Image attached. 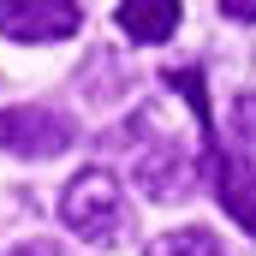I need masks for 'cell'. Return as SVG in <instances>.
I'll return each instance as SVG.
<instances>
[{"label":"cell","instance_id":"6da1fadb","mask_svg":"<svg viewBox=\"0 0 256 256\" xmlns=\"http://www.w3.org/2000/svg\"><path fill=\"white\" fill-rule=\"evenodd\" d=\"M126 161H131V179L143 185V191L155 196V202H167V196H185V179H191V161H185V143L173 137V131H161L155 120V108H143L126 131Z\"/></svg>","mask_w":256,"mask_h":256},{"label":"cell","instance_id":"7a4b0ae2","mask_svg":"<svg viewBox=\"0 0 256 256\" xmlns=\"http://www.w3.org/2000/svg\"><path fill=\"white\" fill-rule=\"evenodd\" d=\"M60 214H66V226H72L78 238H90V244H114V238L131 226L126 191H120V179H114L108 167H84V173L66 185Z\"/></svg>","mask_w":256,"mask_h":256},{"label":"cell","instance_id":"3957f363","mask_svg":"<svg viewBox=\"0 0 256 256\" xmlns=\"http://www.w3.org/2000/svg\"><path fill=\"white\" fill-rule=\"evenodd\" d=\"M78 143V126L66 120L60 108L24 102V108H0V149L24 155V161H54Z\"/></svg>","mask_w":256,"mask_h":256},{"label":"cell","instance_id":"277c9868","mask_svg":"<svg viewBox=\"0 0 256 256\" xmlns=\"http://www.w3.org/2000/svg\"><path fill=\"white\" fill-rule=\"evenodd\" d=\"M84 6L78 0H0V30L12 42H66L78 36Z\"/></svg>","mask_w":256,"mask_h":256},{"label":"cell","instance_id":"5b68a950","mask_svg":"<svg viewBox=\"0 0 256 256\" xmlns=\"http://www.w3.org/2000/svg\"><path fill=\"white\" fill-rule=\"evenodd\" d=\"M202 167H208V185H214V196H220V208L256 238V161L220 155V143H214V149H202Z\"/></svg>","mask_w":256,"mask_h":256},{"label":"cell","instance_id":"8992f818","mask_svg":"<svg viewBox=\"0 0 256 256\" xmlns=\"http://www.w3.org/2000/svg\"><path fill=\"white\" fill-rule=\"evenodd\" d=\"M179 0H120L114 6V24L126 30L131 42H143V48H155V42H167L173 30H179Z\"/></svg>","mask_w":256,"mask_h":256},{"label":"cell","instance_id":"52a82bcc","mask_svg":"<svg viewBox=\"0 0 256 256\" xmlns=\"http://www.w3.org/2000/svg\"><path fill=\"white\" fill-rule=\"evenodd\" d=\"M161 84H167L173 96H185V102H191L196 126H202V149H214V108H208V90H202V72H196V66H185V72H167Z\"/></svg>","mask_w":256,"mask_h":256},{"label":"cell","instance_id":"ba28073f","mask_svg":"<svg viewBox=\"0 0 256 256\" xmlns=\"http://www.w3.org/2000/svg\"><path fill=\"white\" fill-rule=\"evenodd\" d=\"M143 256H232L208 226H179V232H167V238H155Z\"/></svg>","mask_w":256,"mask_h":256},{"label":"cell","instance_id":"9c48e42d","mask_svg":"<svg viewBox=\"0 0 256 256\" xmlns=\"http://www.w3.org/2000/svg\"><path fill=\"white\" fill-rule=\"evenodd\" d=\"M232 126H238V131L256 143V96H238V108H232Z\"/></svg>","mask_w":256,"mask_h":256},{"label":"cell","instance_id":"30bf717a","mask_svg":"<svg viewBox=\"0 0 256 256\" xmlns=\"http://www.w3.org/2000/svg\"><path fill=\"white\" fill-rule=\"evenodd\" d=\"M220 18H232V24H256V0H220Z\"/></svg>","mask_w":256,"mask_h":256},{"label":"cell","instance_id":"8fae6325","mask_svg":"<svg viewBox=\"0 0 256 256\" xmlns=\"http://www.w3.org/2000/svg\"><path fill=\"white\" fill-rule=\"evenodd\" d=\"M12 256H60V244L54 238H30V244H18Z\"/></svg>","mask_w":256,"mask_h":256}]
</instances>
